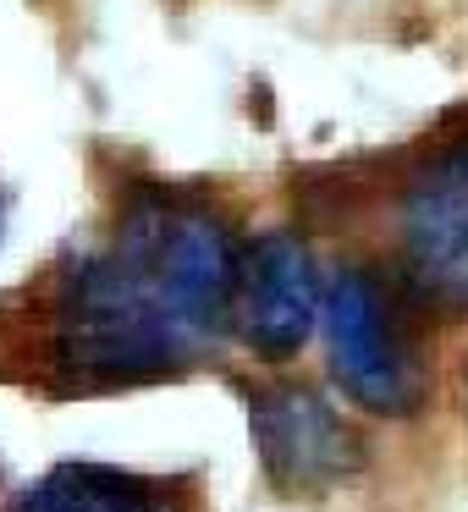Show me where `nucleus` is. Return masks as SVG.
<instances>
[{
  "instance_id": "obj_5",
  "label": "nucleus",
  "mask_w": 468,
  "mask_h": 512,
  "mask_svg": "<svg viewBox=\"0 0 468 512\" xmlns=\"http://www.w3.org/2000/svg\"><path fill=\"white\" fill-rule=\"evenodd\" d=\"M237 325L243 342L265 358H287L309 342L314 314H320V281L314 259L298 237L265 232L243 248L237 265Z\"/></svg>"
},
{
  "instance_id": "obj_6",
  "label": "nucleus",
  "mask_w": 468,
  "mask_h": 512,
  "mask_svg": "<svg viewBox=\"0 0 468 512\" xmlns=\"http://www.w3.org/2000/svg\"><path fill=\"white\" fill-rule=\"evenodd\" d=\"M166 485L111 463H56L45 479L12 496L6 512H160Z\"/></svg>"
},
{
  "instance_id": "obj_1",
  "label": "nucleus",
  "mask_w": 468,
  "mask_h": 512,
  "mask_svg": "<svg viewBox=\"0 0 468 512\" xmlns=\"http://www.w3.org/2000/svg\"><path fill=\"white\" fill-rule=\"evenodd\" d=\"M237 248L221 215L138 193L111 248L83 259L56 303V369L78 386H133L215 342L237 298Z\"/></svg>"
},
{
  "instance_id": "obj_4",
  "label": "nucleus",
  "mask_w": 468,
  "mask_h": 512,
  "mask_svg": "<svg viewBox=\"0 0 468 512\" xmlns=\"http://www.w3.org/2000/svg\"><path fill=\"white\" fill-rule=\"evenodd\" d=\"M254 424V452L265 463L270 485L309 496V490L336 485L342 474L358 468V441L325 397L303 386H270L248 402Z\"/></svg>"
},
{
  "instance_id": "obj_3",
  "label": "nucleus",
  "mask_w": 468,
  "mask_h": 512,
  "mask_svg": "<svg viewBox=\"0 0 468 512\" xmlns=\"http://www.w3.org/2000/svg\"><path fill=\"white\" fill-rule=\"evenodd\" d=\"M402 270L441 309H468V138L435 149L402 193Z\"/></svg>"
},
{
  "instance_id": "obj_2",
  "label": "nucleus",
  "mask_w": 468,
  "mask_h": 512,
  "mask_svg": "<svg viewBox=\"0 0 468 512\" xmlns=\"http://www.w3.org/2000/svg\"><path fill=\"white\" fill-rule=\"evenodd\" d=\"M325 336H331V375L369 413H413L419 364L408 336L397 331L380 287L364 270H342L325 292Z\"/></svg>"
}]
</instances>
